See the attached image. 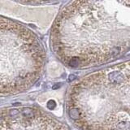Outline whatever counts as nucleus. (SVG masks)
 I'll use <instances>...</instances> for the list:
<instances>
[{
  "instance_id": "nucleus-4",
  "label": "nucleus",
  "mask_w": 130,
  "mask_h": 130,
  "mask_svg": "<svg viewBox=\"0 0 130 130\" xmlns=\"http://www.w3.org/2000/svg\"><path fill=\"white\" fill-rule=\"evenodd\" d=\"M0 130H70L49 113L37 107L0 110Z\"/></svg>"
},
{
  "instance_id": "nucleus-3",
  "label": "nucleus",
  "mask_w": 130,
  "mask_h": 130,
  "mask_svg": "<svg viewBox=\"0 0 130 130\" xmlns=\"http://www.w3.org/2000/svg\"><path fill=\"white\" fill-rule=\"evenodd\" d=\"M45 62L38 37L24 24L0 16V96L31 88L42 75Z\"/></svg>"
},
{
  "instance_id": "nucleus-1",
  "label": "nucleus",
  "mask_w": 130,
  "mask_h": 130,
  "mask_svg": "<svg viewBox=\"0 0 130 130\" xmlns=\"http://www.w3.org/2000/svg\"><path fill=\"white\" fill-rule=\"evenodd\" d=\"M129 40V0H72L51 34L54 54L72 68L112 62L128 51Z\"/></svg>"
},
{
  "instance_id": "nucleus-5",
  "label": "nucleus",
  "mask_w": 130,
  "mask_h": 130,
  "mask_svg": "<svg viewBox=\"0 0 130 130\" xmlns=\"http://www.w3.org/2000/svg\"><path fill=\"white\" fill-rule=\"evenodd\" d=\"M15 1L20 2L24 4H31V5H39V4H45L48 3L55 0H15Z\"/></svg>"
},
{
  "instance_id": "nucleus-2",
  "label": "nucleus",
  "mask_w": 130,
  "mask_h": 130,
  "mask_svg": "<svg viewBox=\"0 0 130 130\" xmlns=\"http://www.w3.org/2000/svg\"><path fill=\"white\" fill-rule=\"evenodd\" d=\"M67 111L79 130H130L129 61L75 81L68 92Z\"/></svg>"
}]
</instances>
